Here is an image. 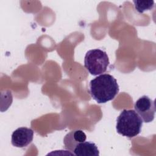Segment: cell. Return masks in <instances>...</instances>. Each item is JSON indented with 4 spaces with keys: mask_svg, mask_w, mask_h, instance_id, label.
<instances>
[{
    "mask_svg": "<svg viewBox=\"0 0 156 156\" xmlns=\"http://www.w3.org/2000/svg\"><path fill=\"white\" fill-rule=\"evenodd\" d=\"M143 120L133 110H123L116 120V129L119 134L133 138L137 136L141 130Z\"/></svg>",
    "mask_w": 156,
    "mask_h": 156,
    "instance_id": "7a4b0ae2",
    "label": "cell"
},
{
    "mask_svg": "<svg viewBox=\"0 0 156 156\" xmlns=\"http://www.w3.org/2000/svg\"><path fill=\"white\" fill-rule=\"evenodd\" d=\"M135 111L144 122H150L154 119L155 105L154 101L147 96L140 98L135 103Z\"/></svg>",
    "mask_w": 156,
    "mask_h": 156,
    "instance_id": "277c9868",
    "label": "cell"
},
{
    "mask_svg": "<svg viewBox=\"0 0 156 156\" xmlns=\"http://www.w3.org/2000/svg\"><path fill=\"white\" fill-rule=\"evenodd\" d=\"M110 63L106 52L100 49H94L87 52L84 58V66L93 76L105 73Z\"/></svg>",
    "mask_w": 156,
    "mask_h": 156,
    "instance_id": "3957f363",
    "label": "cell"
},
{
    "mask_svg": "<svg viewBox=\"0 0 156 156\" xmlns=\"http://www.w3.org/2000/svg\"><path fill=\"white\" fill-rule=\"evenodd\" d=\"M119 92L116 79L109 74H102L90 82V93L98 104L106 103L113 99Z\"/></svg>",
    "mask_w": 156,
    "mask_h": 156,
    "instance_id": "6da1fadb",
    "label": "cell"
},
{
    "mask_svg": "<svg viewBox=\"0 0 156 156\" xmlns=\"http://www.w3.org/2000/svg\"><path fill=\"white\" fill-rule=\"evenodd\" d=\"M87 136L84 132L81 130H75L67 133L63 138L65 148L71 152L74 151V148L80 143L86 140Z\"/></svg>",
    "mask_w": 156,
    "mask_h": 156,
    "instance_id": "8992f818",
    "label": "cell"
},
{
    "mask_svg": "<svg viewBox=\"0 0 156 156\" xmlns=\"http://www.w3.org/2000/svg\"><path fill=\"white\" fill-rule=\"evenodd\" d=\"M34 131L30 128L21 127L16 129L12 135L11 143L16 147H25L33 140Z\"/></svg>",
    "mask_w": 156,
    "mask_h": 156,
    "instance_id": "5b68a950",
    "label": "cell"
},
{
    "mask_svg": "<svg viewBox=\"0 0 156 156\" xmlns=\"http://www.w3.org/2000/svg\"><path fill=\"white\" fill-rule=\"evenodd\" d=\"M73 154L77 156H98L99 151L94 143L85 141L77 144Z\"/></svg>",
    "mask_w": 156,
    "mask_h": 156,
    "instance_id": "52a82bcc",
    "label": "cell"
},
{
    "mask_svg": "<svg viewBox=\"0 0 156 156\" xmlns=\"http://www.w3.org/2000/svg\"><path fill=\"white\" fill-rule=\"evenodd\" d=\"M135 8L140 13L151 10L154 6V1H133Z\"/></svg>",
    "mask_w": 156,
    "mask_h": 156,
    "instance_id": "ba28073f",
    "label": "cell"
}]
</instances>
